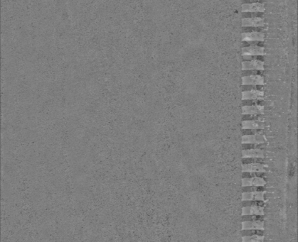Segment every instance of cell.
<instances>
[{
    "mask_svg": "<svg viewBox=\"0 0 298 242\" xmlns=\"http://www.w3.org/2000/svg\"><path fill=\"white\" fill-rule=\"evenodd\" d=\"M266 54L265 48L258 46L256 45H250L248 47H244L242 48V55L244 57L255 56V55H264Z\"/></svg>",
    "mask_w": 298,
    "mask_h": 242,
    "instance_id": "1",
    "label": "cell"
},
{
    "mask_svg": "<svg viewBox=\"0 0 298 242\" xmlns=\"http://www.w3.org/2000/svg\"><path fill=\"white\" fill-rule=\"evenodd\" d=\"M264 84V78L261 75H253L242 78V85H262Z\"/></svg>",
    "mask_w": 298,
    "mask_h": 242,
    "instance_id": "2",
    "label": "cell"
},
{
    "mask_svg": "<svg viewBox=\"0 0 298 242\" xmlns=\"http://www.w3.org/2000/svg\"><path fill=\"white\" fill-rule=\"evenodd\" d=\"M266 141V136L261 134H253V135H245L242 137V144H260Z\"/></svg>",
    "mask_w": 298,
    "mask_h": 242,
    "instance_id": "3",
    "label": "cell"
},
{
    "mask_svg": "<svg viewBox=\"0 0 298 242\" xmlns=\"http://www.w3.org/2000/svg\"><path fill=\"white\" fill-rule=\"evenodd\" d=\"M264 65H265L264 62L259 61V60H253V61H244L242 63V70H263L265 69Z\"/></svg>",
    "mask_w": 298,
    "mask_h": 242,
    "instance_id": "4",
    "label": "cell"
},
{
    "mask_svg": "<svg viewBox=\"0 0 298 242\" xmlns=\"http://www.w3.org/2000/svg\"><path fill=\"white\" fill-rule=\"evenodd\" d=\"M264 95L265 92L263 91L258 90L243 91V92H242V100H262L264 98Z\"/></svg>",
    "mask_w": 298,
    "mask_h": 242,
    "instance_id": "5",
    "label": "cell"
},
{
    "mask_svg": "<svg viewBox=\"0 0 298 242\" xmlns=\"http://www.w3.org/2000/svg\"><path fill=\"white\" fill-rule=\"evenodd\" d=\"M265 10V5L259 2L243 4L241 7L242 12H263Z\"/></svg>",
    "mask_w": 298,
    "mask_h": 242,
    "instance_id": "6",
    "label": "cell"
},
{
    "mask_svg": "<svg viewBox=\"0 0 298 242\" xmlns=\"http://www.w3.org/2000/svg\"><path fill=\"white\" fill-rule=\"evenodd\" d=\"M241 39L243 41H263L265 34L264 33L258 31L243 33L241 35Z\"/></svg>",
    "mask_w": 298,
    "mask_h": 242,
    "instance_id": "7",
    "label": "cell"
},
{
    "mask_svg": "<svg viewBox=\"0 0 298 242\" xmlns=\"http://www.w3.org/2000/svg\"><path fill=\"white\" fill-rule=\"evenodd\" d=\"M265 25L264 18L260 17H252V18H243L242 19V26L248 27H260Z\"/></svg>",
    "mask_w": 298,
    "mask_h": 242,
    "instance_id": "8",
    "label": "cell"
},
{
    "mask_svg": "<svg viewBox=\"0 0 298 242\" xmlns=\"http://www.w3.org/2000/svg\"><path fill=\"white\" fill-rule=\"evenodd\" d=\"M267 165L261 163H248L243 165V172L247 173H262L266 172Z\"/></svg>",
    "mask_w": 298,
    "mask_h": 242,
    "instance_id": "9",
    "label": "cell"
},
{
    "mask_svg": "<svg viewBox=\"0 0 298 242\" xmlns=\"http://www.w3.org/2000/svg\"><path fill=\"white\" fill-rule=\"evenodd\" d=\"M242 114L250 115L262 114H264V107L259 104L252 105V106H243L242 107Z\"/></svg>",
    "mask_w": 298,
    "mask_h": 242,
    "instance_id": "10",
    "label": "cell"
},
{
    "mask_svg": "<svg viewBox=\"0 0 298 242\" xmlns=\"http://www.w3.org/2000/svg\"><path fill=\"white\" fill-rule=\"evenodd\" d=\"M242 129H262L265 128V124L261 120H247L242 121Z\"/></svg>",
    "mask_w": 298,
    "mask_h": 242,
    "instance_id": "11",
    "label": "cell"
},
{
    "mask_svg": "<svg viewBox=\"0 0 298 242\" xmlns=\"http://www.w3.org/2000/svg\"><path fill=\"white\" fill-rule=\"evenodd\" d=\"M242 156L243 158H264V151L259 148L255 149L243 150L242 151Z\"/></svg>",
    "mask_w": 298,
    "mask_h": 242,
    "instance_id": "12",
    "label": "cell"
},
{
    "mask_svg": "<svg viewBox=\"0 0 298 242\" xmlns=\"http://www.w3.org/2000/svg\"><path fill=\"white\" fill-rule=\"evenodd\" d=\"M242 225H243V227H242V229L243 230H251V229H259V230H262L264 227L263 223L260 222V221H255V222L247 221V222H243V224Z\"/></svg>",
    "mask_w": 298,
    "mask_h": 242,
    "instance_id": "13",
    "label": "cell"
},
{
    "mask_svg": "<svg viewBox=\"0 0 298 242\" xmlns=\"http://www.w3.org/2000/svg\"><path fill=\"white\" fill-rule=\"evenodd\" d=\"M243 186H262L266 184V181L260 177L243 178L242 181Z\"/></svg>",
    "mask_w": 298,
    "mask_h": 242,
    "instance_id": "14",
    "label": "cell"
},
{
    "mask_svg": "<svg viewBox=\"0 0 298 242\" xmlns=\"http://www.w3.org/2000/svg\"><path fill=\"white\" fill-rule=\"evenodd\" d=\"M243 242H264V237L259 235L246 236L243 237Z\"/></svg>",
    "mask_w": 298,
    "mask_h": 242,
    "instance_id": "15",
    "label": "cell"
},
{
    "mask_svg": "<svg viewBox=\"0 0 298 242\" xmlns=\"http://www.w3.org/2000/svg\"><path fill=\"white\" fill-rule=\"evenodd\" d=\"M250 215H262L264 214V210L263 207L259 206H253V207H250Z\"/></svg>",
    "mask_w": 298,
    "mask_h": 242,
    "instance_id": "16",
    "label": "cell"
},
{
    "mask_svg": "<svg viewBox=\"0 0 298 242\" xmlns=\"http://www.w3.org/2000/svg\"><path fill=\"white\" fill-rule=\"evenodd\" d=\"M253 200V192H244L243 194V200Z\"/></svg>",
    "mask_w": 298,
    "mask_h": 242,
    "instance_id": "17",
    "label": "cell"
},
{
    "mask_svg": "<svg viewBox=\"0 0 298 242\" xmlns=\"http://www.w3.org/2000/svg\"><path fill=\"white\" fill-rule=\"evenodd\" d=\"M253 200H263V193L261 192H253Z\"/></svg>",
    "mask_w": 298,
    "mask_h": 242,
    "instance_id": "18",
    "label": "cell"
}]
</instances>
